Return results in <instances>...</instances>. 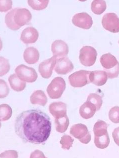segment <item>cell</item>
I'll list each match as a JSON object with an SVG mask.
<instances>
[{
    "label": "cell",
    "instance_id": "cell-32",
    "mask_svg": "<svg viewBox=\"0 0 119 158\" xmlns=\"http://www.w3.org/2000/svg\"><path fill=\"white\" fill-rule=\"evenodd\" d=\"M1 95L0 98H3L8 96L9 93V89L6 83L4 80L1 79Z\"/></svg>",
    "mask_w": 119,
    "mask_h": 158
},
{
    "label": "cell",
    "instance_id": "cell-25",
    "mask_svg": "<svg viewBox=\"0 0 119 158\" xmlns=\"http://www.w3.org/2000/svg\"><path fill=\"white\" fill-rule=\"evenodd\" d=\"M1 109V121H6L9 120L11 117L13 111L9 105L2 104L0 105Z\"/></svg>",
    "mask_w": 119,
    "mask_h": 158
},
{
    "label": "cell",
    "instance_id": "cell-22",
    "mask_svg": "<svg viewBox=\"0 0 119 158\" xmlns=\"http://www.w3.org/2000/svg\"><path fill=\"white\" fill-rule=\"evenodd\" d=\"M56 131L60 133H63L67 129L70 121L67 115L63 117L55 118V120Z\"/></svg>",
    "mask_w": 119,
    "mask_h": 158
},
{
    "label": "cell",
    "instance_id": "cell-33",
    "mask_svg": "<svg viewBox=\"0 0 119 158\" xmlns=\"http://www.w3.org/2000/svg\"><path fill=\"white\" fill-rule=\"evenodd\" d=\"M112 136L115 143L119 146V127L114 129Z\"/></svg>",
    "mask_w": 119,
    "mask_h": 158
},
{
    "label": "cell",
    "instance_id": "cell-9",
    "mask_svg": "<svg viewBox=\"0 0 119 158\" xmlns=\"http://www.w3.org/2000/svg\"><path fill=\"white\" fill-rule=\"evenodd\" d=\"M102 24L104 29L111 32H119V18L115 13H108L104 15Z\"/></svg>",
    "mask_w": 119,
    "mask_h": 158
},
{
    "label": "cell",
    "instance_id": "cell-30",
    "mask_svg": "<svg viewBox=\"0 0 119 158\" xmlns=\"http://www.w3.org/2000/svg\"><path fill=\"white\" fill-rule=\"evenodd\" d=\"M10 65L9 61L3 57H1V77H3L9 72Z\"/></svg>",
    "mask_w": 119,
    "mask_h": 158
},
{
    "label": "cell",
    "instance_id": "cell-12",
    "mask_svg": "<svg viewBox=\"0 0 119 158\" xmlns=\"http://www.w3.org/2000/svg\"><path fill=\"white\" fill-rule=\"evenodd\" d=\"M31 12L26 8H17L14 13V19L15 24L21 27L29 24L32 19Z\"/></svg>",
    "mask_w": 119,
    "mask_h": 158
},
{
    "label": "cell",
    "instance_id": "cell-31",
    "mask_svg": "<svg viewBox=\"0 0 119 158\" xmlns=\"http://www.w3.org/2000/svg\"><path fill=\"white\" fill-rule=\"evenodd\" d=\"M13 2L10 0L0 1V11L2 12L8 11L12 8Z\"/></svg>",
    "mask_w": 119,
    "mask_h": 158
},
{
    "label": "cell",
    "instance_id": "cell-5",
    "mask_svg": "<svg viewBox=\"0 0 119 158\" xmlns=\"http://www.w3.org/2000/svg\"><path fill=\"white\" fill-rule=\"evenodd\" d=\"M91 72L81 70L70 75L69 81L70 85L75 88H81L90 83L89 76Z\"/></svg>",
    "mask_w": 119,
    "mask_h": 158
},
{
    "label": "cell",
    "instance_id": "cell-16",
    "mask_svg": "<svg viewBox=\"0 0 119 158\" xmlns=\"http://www.w3.org/2000/svg\"><path fill=\"white\" fill-rule=\"evenodd\" d=\"M50 113L55 118L63 117L67 115V105L65 103L54 102L49 106Z\"/></svg>",
    "mask_w": 119,
    "mask_h": 158
},
{
    "label": "cell",
    "instance_id": "cell-29",
    "mask_svg": "<svg viewBox=\"0 0 119 158\" xmlns=\"http://www.w3.org/2000/svg\"><path fill=\"white\" fill-rule=\"evenodd\" d=\"M109 118L113 123H119V106L112 108L109 112Z\"/></svg>",
    "mask_w": 119,
    "mask_h": 158
},
{
    "label": "cell",
    "instance_id": "cell-21",
    "mask_svg": "<svg viewBox=\"0 0 119 158\" xmlns=\"http://www.w3.org/2000/svg\"><path fill=\"white\" fill-rule=\"evenodd\" d=\"M30 101L33 105L37 104L44 106L47 104L48 100L44 93L42 90H38L35 91L31 95Z\"/></svg>",
    "mask_w": 119,
    "mask_h": 158
},
{
    "label": "cell",
    "instance_id": "cell-18",
    "mask_svg": "<svg viewBox=\"0 0 119 158\" xmlns=\"http://www.w3.org/2000/svg\"><path fill=\"white\" fill-rule=\"evenodd\" d=\"M24 58L25 62L29 64H35L39 59V52L35 48L28 47L24 51Z\"/></svg>",
    "mask_w": 119,
    "mask_h": 158
},
{
    "label": "cell",
    "instance_id": "cell-4",
    "mask_svg": "<svg viewBox=\"0 0 119 158\" xmlns=\"http://www.w3.org/2000/svg\"><path fill=\"white\" fill-rule=\"evenodd\" d=\"M66 88V83L61 77L54 78L47 88V91L51 99H58L61 97Z\"/></svg>",
    "mask_w": 119,
    "mask_h": 158
},
{
    "label": "cell",
    "instance_id": "cell-15",
    "mask_svg": "<svg viewBox=\"0 0 119 158\" xmlns=\"http://www.w3.org/2000/svg\"><path fill=\"white\" fill-rule=\"evenodd\" d=\"M39 33L37 29L32 27L25 28L22 32L21 40L24 44H29L35 43L38 39Z\"/></svg>",
    "mask_w": 119,
    "mask_h": 158
},
{
    "label": "cell",
    "instance_id": "cell-7",
    "mask_svg": "<svg viewBox=\"0 0 119 158\" xmlns=\"http://www.w3.org/2000/svg\"><path fill=\"white\" fill-rule=\"evenodd\" d=\"M15 72L19 78L28 83H33L36 81L38 77V75L34 69L24 64L17 66L16 68Z\"/></svg>",
    "mask_w": 119,
    "mask_h": 158
},
{
    "label": "cell",
    "instance_id": "cell-3",
    "mask_svg": "<svg viewBox=\"0 0 119 158\" xmlns=\"http://www.w3.org/2000/svg\"><path fill=\"white\" fill-rule=\"evenodd\" d=\"M100 62L109 78H116L119 74V63L115 56L110 53L103 55Z\"/></svg>",
    "mask_w": 119,
    "mask_h": 158
},
{
    "label": "cell",
    "instance_id": "cell-1",
    "mask_svg": "<svg viewBox=\"0 0 119 158\" xmlns=\"http://www.w3.org/2000/svg\"><path fill=\"white\" fill-rule=\"evenodd\" d=\"M14 129L23 142L44 144L50 135L52 123L49 116L43 111L28 110L17 116Z\"/></svg>",
    "mask_w": 119,
    "mask_h": 158
},
{
    "label": "cell",
    "instance_id": "cell-23",
    "mask_svg": "<svg viewBox=\"0 0 119 158\" xmlns=\"http://www.w3.org/2000/svg\"><path fill=\"white\" fill-rule=\"evenodd\" d=\"M17 8L12 9L6 15L5 17L6 24L7 27L12 30H18L21 28L17 25L14 22V14Z\"/></svg>",
    "mask_w": 119,
    "mask_h": 158
},
{
    "label": "cell",
    "instance_id": "cell-2",
    "mask_svg": "<svg viewBox=\"0 0 119 158\" xmlns=\"http://www.w3.org/2000/svg\"><path fill=\"white\" fill-rule=\"evenodd\" d=\"M107 127L108 125L106 122L99 120L94 124L93 128L94 144L99 149H104L107 148L110 143Z\"/></svg>",
    "mask_w": 119,
    "mask_h": 158
},
{
    "label": "cell",
    "instance_id": "cell-8",
    "mask_svg": "<svg viewBox=\"0 0 119 158\" xmlns=\"http://www.w3.org/2000/svg\"><path fill=\"white\" fill-rule=\"evenodd\" d=\"M70 133L83 144H88L91 139L90 133L89 132L87 127L81 123L74 125L71 127Z\"/></svg>",
    "mask_w": 119,
    "mask_h": 158
},
{
    "label": "cell",
    "instance_id": "cell-11",
    "mask_svg": "<svg viewBox=\"0 0 119 158\" xmlns=\"http://www.w3.org/2000/svg\"><path fill=\"white\" fill-rule=\"evenodd\" d=\"M56 62V57L53 56L51 58L45 60L40 64L39 71L41 76L44 78H50Z\"/></svg>",
    "mask_w": 119,
    "mask_h": 158
},
{
    "label": "cell",
    "instance_id": "cell-20",
    "mask_svg": "<svg viewBox=\"0 0 119 158\" xmlns=\"http://www.w3.org/2000/svg\"><path fill=\"white\" fill-rule=\"evenodd\" d=\"M8 81L11 87L15 91H23L26 86L25 82L21 80L16 74H13L10 76Z\"/></svg>",
    "mask_w": 119,
    "mask_h": 158
},
{
    "label": "cell",
    "instance_id": "cell-17",
    "mask_svg": "<svg viewBox=\"0 0 119 158\" xmlns=\"http://www.w3.org/2000/svg\"><path fill=\"white\" fill-rule=\"evenodd\" d=\"M90 83L97 86H102L106 83L108 75L105 71H94L91 72L89 76Z\"/></svg>",
    "mask_w": 119,
    "mask_h": 158
},
{
    "label": "cell",
    "instance_id": "cell-10",
    "mask_svg": "<svg viewBox=\"0 0 119 158\" xmlns=\"http://www.w3.org/2000/svg\"><path fill=\"white\" fill-rule=\"evenodd\" d=\"M72 22L76 26L85 29H90L93 24L91 17L86 13L75 15L72 18Z\"/></svg>",
    "mask_w": 119,
    "mask_h": 158
},
{
    "label": "cell",
    "instance_id": "cell-14",
    "mask_svg": "<svg viewBox=\"0 0 119 158\" xmlns=\"http://www.w3.org/2000/svg\"><path fill=\"white\" fill-rule=\"evenodd\" d=\"M52 51L53 56L58 58H61L67 56L69 52V47L64 41L57 40L52 43Z\"/></svg>",
    "mask_w": 119,
    "mask_h": 158
},
{
    "label": "cell",
    "instance_id": "cell-27",
    "mask_svg": "<svg viewBox=\"0 0 119 158\" xmlns=\"http://www.w3.org/2000/svg\"><path fill=\"white\" fill-rule=\"evenodd\" d=\"M87 101L91 102L95 105L97 111H99L102 105L103 101L102 97L96 94H91L88 95Z\"/></svg>",
    "mask_w": 119,
    "mask_h": 158
},
{
    "label": "cell",
    "instance_id": "cell-19",
    "mask_svg": "<svg viewBox=\"0 0 119 158\" xmlns=\"http://www.w3.org/2000/svg\"><path fill=\"white\" fill-rule=\"evenodd\" d=\"M97 111L95 105L86 101L80 107L79 113L83 118L87 119L93 117Z\"/></svg>",
    "mask_w": 119,
    "mask_h": 158
},
{
    "label": "cell",
    "instance_id": "cell-26",
    "mask_svg": "<svg viewBox=\"0 0 119 158\" xmlns=\"http://www.w3.org/2000/svg\"><path fill=\"white\" fill-rule=\"evenodd\" d=\"M28 3L33 9L36 10H41L47 8L49 1L29 0Z\"/></svg>",
    "mask_w": 119,
    "mask_h": 158
},
{
    "label": "cell",
    "instance_id": "cell-6",
    "mask_svg": "<svg viewBox=\"0 0 119 158\" xmlns=\"http://www.w3.org/2000/svg\"><path fill=\"white\" fill-rule=\"evenodd\" d=\"M97 52L94 48L85 46L80 50L79 60L83 65L90 67L95 63L97 59Z\"/></svg>",
    "mask_w": 119,
    "mask_h": 158
},
{
    "label": "cell",
    "instance_id": "cell-34",
    "mask_svg": "<svg viewBox=\"0 0 119 158\" xmlns=\"http://www.w3.org/2000/svg\"></svg>",
    "mask_w": 119,
    "mask_h": 158
},
{
    "label": "cell",
    "instance_id": "cell-13",
    "mask_svg": "<svg viewBox=\"0 0 119 158\" xmlns=\"http://www.w3.org/2000/svg\"><path fill=\"white\" fill-rule=\"evenodd\" d=\"M74 69L72 62L68 57L58 58L55 67V71L58 74L65 75L71 72Z\"/></svg>",
    "mask_w": 119,
    "mask_h": 158
},
{
    "label": "cell",
    "instance_id": "cell-24",
    "mask_svg": "<svg viewBox=\"0 0 119 158\" xmlns=\"http://www.w3.org/2000/svg\"><path fill=\"white\" fill-rule=\"evenodd\" d=\"M106 8V3L104 1L95 0L91 4L92 12L96 15H101L104 13Z\"/></svg>",
    "mask_w": 119,
    "mask_h": 158
},
{
    "label": "cell",
    "instance_id": "cell-28",
    "mask_svg": "<svg viewBox=\"0 0 119 158\" xmlns=\"http://www.w3.org/2000/svg\"><path fill=\"white\" fill-rule=\"evenodd\" d=\"M74 141V139L70 136L65 135L61 137L60 144L62 145V148L64 149L69 150L72 147V144Z\"/></svg>",
    "mask_w": 119,
    "mask_h": 158
}]
</instances>
